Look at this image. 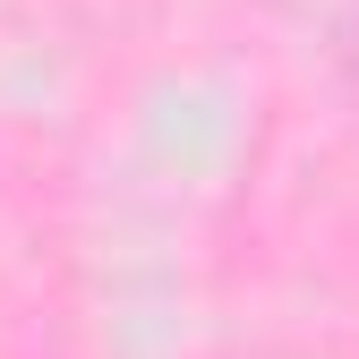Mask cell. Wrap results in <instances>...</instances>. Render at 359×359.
Listing matches in <instances>:
<instances>
[{
	"mask_svg": "<svg viewBox=\"0 0 359 359\" xmlns=\"http://www.w3.org/2000/svg\"><path fill=\"white\" fill-rule=\"evenodd\" d=\"M342 69H351V86H359V18H351V34H342Z\"/></svg>",
	"mask_w": 359,
	"mask_h": 359,
	"instance_id": "obj_1",
	"label": "cell"
}]
</instances>
